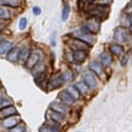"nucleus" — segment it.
I'll return each instance as SVG.
<instances>
[{
	"instance_id": "nucleus-1",
	"label": "nucleus",
	"mask_w": 132,
	"mask_h": 132,
	"mask_svg": "<svg viewBox=\"0 0 132 132\" xmlns=\"http://www.w3.org/2000/svg\"><path fill=\"white\" fill-rule=\"evenodd\" d=\"M73 35H74L75 39L81 40V41H84L85 43H87V45H89V46H93V43L95 41L94 35L92 34L89 30H87L85 27L80 28L77 31H75L73 33Z\"/></svg>"
},
{
	"instance_id": "nucleus-2",
	"label": "nucleus",
	"mask_w": 132,
	"mask_h": 132,
	"mask_svg": "<svg viewBox=\"0 0 132 132\" xmlns=\"http://www.w3.org/2000/svg\"><path fill=\"white\" fill-rule=\"evenodd\" d=\"M90 14L92 17L97 18L98 20H104L107 18L108 14H109V6H105V5H98L96 4L95 6H93L90 10Z\"/></svg>"
},
{
	"instance_id": "nucleus-3",
	"label": "nucleus",
	"mask_w": 132,
	"mask_h": 132,
	"mask_svg": "<svg viewBox=\"0 0 132 132\" xmlns=\"http://www.w3.org/2000/svg\"><path fill=\"white\" fill-rule=\"evenodd\" d=\"M84 27L87 30H89L93 35H95L101 31V20H98L97 18L91 16L90 18H88L87 22H86V24Z\"/></svg>"
},
{
	"instance_id": "nucleus-4",
	"label": "nucleus",
	"mask_w": 132,
	"mask_h": 132,
	"mask_svg": "<svg viewBox=\"0 0 132 132\" xmlns=\"http://www.w3.org/2000/svg\"><path fill=\"white\" fill-rule=\"evenodd\" d=\"M40 53H42V52H40L39 50L33 51V52L31 53L30 57H29V59H28V61H27V63H26V67H27L28 69H31V70H32L36 64H38V63L40 62V58H41V55H42V54H40Z\"/></svg>"
},
{
	"instance_id": "nucleus-5",
	"label": "nucleus",
	"mask_w": 132,
	"mask_h": 132,
	"mask_svg": "<svg viewBox=\"0 0 132 132\" xmlns=\"http://www.w3.org/2000/svg\"><path fill=\"white\" fill-rule=\"evenodd\" d=\"M114 39L117 43H123L128 40V31L124 27H118L114 30Z\"/></svg>"
},
{
	"instance_id": "nucleus-6",
	"label": "nucleus",
	"mask_w": 132,
	"mask_h": 132,
	"mask_svg": "<svg viewBox=\"0 0 132 132\" xmlns=\"http://www.w3.org/2000/svg\"><path fill=\"white\" fill-rule=\"evenodd\" d=\"M20 116L19 115H14V116H10L7 118H4L1 120V126L5 129H12L14 127H16L19 123H20Z\"/></svg>"
},
{
	"instance_id": "nucleus-7",
	"label": "nucleus",
	"mask_w": 132,
	"mask_h": 132,
	"mask_svg": "<svg viewBox=\"0 0 132 132\" xmlns=\"http://www.w3.org/2000/svg\"><path fill=\"white\" fill-rule=\"evenodd\" d=\"M82 81L88 86L89 89H95L97 87V80L95 77V74H93L91 71H88L82 76Z\"/></svg>"
},
{
	"instance_id": "nucleus-8",
	"label": "nucleus",
	"mask_w": 132,
	"mask_h": 132,
	"mask_svg": "<svg viewBox=\"0 0 132 132\" xmlns=\"http://www.w3.org/2000/svg\"><path fill=\"white\" fill-rule=\"evenodd\" d=\"M73 61L76 63H82L88 58V51L86 50H73L72 51Z\"/></svg>"
},
{
	"instance_id": "nucleus-9",
	"label": "nucleus",
	"mask_w": 132,
	"mask_h": 132,
	"mask_svg": "<svg viewBox=\"0 0 132 132\" xmlns=\"http://www.w3.org/2000/svg\"><path fill=\"white\" fill-rule=\"evenodd\" d=\"M58 97H59L60 103L63 104V105H65V106H68V107H72L75 104V100L65 90L64 91H61L59 93Z\"/></svg>"
},
{
	"instance_id": "nucleus-10",
	"label": "nucleus",
	"mask_w": 132,
	"mask_h": 132,
	"mask_svg": "<svg viewBox=\"0 0 132 132\" xmlns=\"http://www.w3.org/2000/svg\"><path fill=\"white\" fill-rule=\"evenodd\" d=\"M14 115H18V111L14 106H9L6 108L0 109V118L1 119L7 118L10 116H14Z\"/></svg>"
},
{
	"instance_id": "nucleus-11",
	"label": "nucleus",
	"mask_w": 132,
	"mask_h": 132,
	"mask_svg": "<svg viewBox=\"0 0 132 132\" xmlns=\"http://www.w3.org/2000/svg\"><path fill=\"white\" fill-rule=\"evenodd\" d=\"M51 110H53V111H55V112H58V113H60L64 116L67 115L70 111L68 106H65L61 103H56V102H53L51 104Z\"/></svg>"
},
{
	"instance_id": "nucleus-12",
	"label": "nucleus",
	"mask_w": 132,
	"mask_h": 132,
	"mask_svg": "<svg viewBox=\"0 0 132 132\" xmlns=\"http://www.w3.org/2000/svg\"><path fill=\"white\" fill-rule=\"evenodd\" d=\"M45 72H46V63L43 61H40L32 69V74L35 76V78H38L40 76L45 75Z\"/></svg>"
},
{
	"instance_id": "nucleus-13",
	"label": "nucleus",
	"mask_w": 132,
	"mask_h": 132,
	"mask_svg": "<svg viewBox=\"0 0 132 132\" xmlns=\"http://www.w3.org/2000/svg\"><path fill=\"white\" fill-rule=\"evenodd\" d=\"M63 85V80L61 79V76H55L53 77L49 82H48V88L49 90H55V89H58L61 86Z\"/></svg>"
},
{
	"instance_id": "nucleus-14",
	"label": "nucleus",
	"mask_w": 132,
	"mask_h": 132,
	"mask_svg": "<svg viewBox=\"0 0 132 132\" xmlns=\"http://www.w3.org/2000/svg\"><path fill=\"white\" fill-rule=\"evenodd\" d=\"M89 69L93 74H95L97 76H101L104 72L103 64L101 62H98V61H91L90 64H89Z\"/></svg>"
},
{
	"instance_id": "nucleus-15",
	"label": "nucleus",
	"mask_w": 132,
	"mask_h": 132,
	"mask_svg": "<svg viewBox=\"0 0 132 132\" xmlns=\"http://www.w3.org/2000/svg\"><path fill=\"white\" fill-rule=\"evenodd\" d=\"M19 55H20V49L19 48H13L12 50H11L9 53H7V55H6V59L9 60V61H11V62H17V61H19Z\"/></svg>"
},
{
	"instance_id": "nucleus-16",
	"label": "nucleus",
	"mask_w": 132,
	"mask_h": 132,
	"mask_svg": "<svg viewBox=\"0 0 132 132\" xmlns=\"http://www.w3.org/2000/svg\"><path fill=\"white\" fill-rule=\"evenodd\" d=\"M100 60H101V63L103 65H106V67H109L111 65L112 62H113V58H112V55L111 53L109 52H103L101 55H100Z\"/></svg>"
},
{
	"instance_id": "nucleus-17",
	"label": "nucleus",
	"mask_w": 132,
	"mask_h": 132,
	"mask_svg": "<svg viewBox=\"0 0 132 132\" xmlns=\"http://www.w3.org/2000/svg\"><path fill=\"white\" fill-rule=\"evenodd\" d=\"M14 48V43L10 40H4L0 43V55H7V53Z\"/></svg>"
},
{
	"instance_id": "nucleus-18",
	"label": "nucleus",
	"mask_w": 132,
	"mask_h": 132,
	"mask_svg": "<svg viewBox=\"0 0 132 132\" xmlns=\"http://www.w3.org/2000/svg\"><path fill=\"white\" fill-rule=\"evenodd\" d=\"M109 51L111 54L116 55V56H120L124 54V47L119 43H111L109 46Z\"/></svg>"
},
{
	"instance_id": "nucleus-19",
	"label": "nucleus",
	"mask_w": 132,
	"mask_h": 132,
	"mask_svg": "<svg viewBox=\"0 0 132 132\" xmlns=\"http://www.w3.org/2000/svg\"><path fill=\"white\" fill-rule=\"evenodd\" d=\"M31 49L29 47H24L22 50H20V55H19V62L21 64H26L30 55H31Z\"/></svg>"
},
{
	"instance_id": "nucleus-20",
	"label": "nucleus",
	"mask_w": 132,
	"mask_h": 132,
	"mask_svg": "<svg viewBox=\"0 0 132 132\" xmlns=\"http://www.w3.org/2000/svg\"><path fill=\"white\" fill-rule=\"evenodd\" d=\"M71 47L73 48V50H86V51H88L90 48L89 45H87V43H85L84 41L78 40V39H74L72 41Z\"/></svg>"
},
{
	"instance_id": "nucleus-21",
	"label": "nucleus",
	"mask_w": 132,
	"mask_h": 132,
	"mask_svg": "<svg viewBox=\"0 0 132 132\" xmlns=\"http://www.w3.org/2000/svg\"><path fill=\"white\" fill-rule=\"evenodd\" d=\"M39 132H59V126L54 124H45L39 128Z\"/></svg>"
},
{
	"instance_id": "nucleus-22",
	"label": "nucleus",
	"mask_w": 132,
	"mask_h": 132,
	"mask_svg": "<svg viewBox=\"0 0 132 132\" xmlns=\"http://www.w3.org/2000/svg\"><path fill=\"white\" fill-rule=\"evenodd\" d=\"M67 91L75 101H77V100H79L80 98V93H79V91L77 90V88H76L75 86H70V87H68L67 88Z\"/></svg>"
},
{
	"instance_id": "nucleus-23",
	"label": "nucleus",
	"mask_w": 132,
	"mask_h": 132,
	"mask_svg": "<svg viewBox=\"0 0 132 132\" xmlns=\"http://www.w3.org/2000/svg\"><path fill=\"white\" fill-rule=\"evenodd\" d=\"M0 4L3 6H10V7H18L20 5L19 0H0Z\"/></svg>"
},
{
	"instance_id": "nucleus-24",
	"label": "nucleus",
	"mask_w": 132,
	"mask_h": 132,
	"mask_svg": "<svg viewBox=\"0 0 132 132\" xmlns=\"http://www.w3.org/2000/svg\"><path fill=\"white\" fill-rule=\"evenodd\" d=\"M60 76H61V79L63 80V82H69V81H71V80H73V77H74V75H73V72L71 71V70H65V71H63L61 74H60Z\"/></svg>"
},
{
	"instance_id": "nucleus-25",
	"label": "nucleus",
	"mask_w": 132,
	"mask_h": 132,
	"mask_svg": "<svg viewBox=\"0 0 132 132\" xmlns=\"http://www.w3.org/2000/svg\"><path fill=\"white\" fill-rule=\"evenodd\" d=\"M51 118L53 119V122L55 123H62L64 120V115L58 113V112H55V111H51Z\"/></svg>"
},
{
	"instance_id": "nucleus-26",
	"label": "nucleus",
	"mask_w": 132,
	"mask_h": 132,
	"mask_svg": "<svg viewBox=\"0 0 132 132\" xmlns=\"http://www.w3.org/2000/svg\"><path fill=\"white\" fill-rule=\"evenodd\" d=\"M70 10H71L70 4H69V3H64L63 9H62V13H61V20H62V21H67V19L69 18Z\"/></svg>"
},
{
	"instance_id": "nucleus-27",
	"label": "nucleus",
	"mask_w": 132,
	"mask_h": 132,
	"mask_svg": "<svg viewBox=\"0 0 132 132\" xmlns=\"http://www.w3.org/2000/svg\"><path fill=\"white\" fill-rule=\"evenodd\" d=\"M75 87L77 88V90L79 91L80 94H87L88 91H89V88H88V86H87L84 81H78V82H76Z\"/></svg>"
},
{
	"instance_id": "nucleus-28",
	"label": "nucleus",
	"mask_w": 132,
	"mask_h": 132,
	"mask_svg": "<svg viewBox=\"0 0 132 132\" xmlns=\"http://www.w3.org/2000/svg\"><path fill=\"white\" fill-rule=\"evenodd\" d=\"M9 18H10V12L6 9H4L3 6H0V19L5 20Z\"/></svg>"
},
{
	"instance_id": "nucleus-29",
	"label": "nucleus",
	"mask_w": 132,
	"mask_h": 132,
	"mask_svg": "<svg viewBox=\"0 0 132 132\" xmlns=\"http://www.w3.org/2000/svg\"><path fill=\"white\" fill-rule=\"evenodd\" d=\"M129 59H130V52L128 51V52L124 53L122 58H120V65H122V67H125V65L128 63Z\"/></svg>"
},
{
	"instance_id": "nucleus-30",
	"label": "nucleus",
	"mask_w": 132,
	"mask_h": 132,
	"mask_svg": "<svg viewBox=\"0 0 132 132\" xmlns=\"http://www.w3.org/2000/svg\"><path fill=\"white\" fill-rule=\"evenodd\" d=\"M9 132H26V126L22 124H18L16 127L10 129Z\"/></svg>"
},
{
	"instance_id": "nucleus-31",
	"label": "nucleus",
	"mask_w": 132,
	"mask_h": 132,
	"mask_svg": "<svg viewBox=\"0 0 132 132\" xmlns=\"http://www.w3.org/2000/svg\"><path fill=\"white\" fill-rule=\"evenodd\" d=\"M27 26H28V20H27V18L26 17H22L20 20H19V30H21V31H23L26 28H27Z\"/></svg>"
},
{
	"instance_id": "nucleus-32",
	"label": "nucleus",
	"mask_w": 132,
	"mask_h": 132,
	"mask_svg": "<svg viewBox=\"0 0 132 132\" xmlns=\"http://www.w3.org/2000/svg\"><path fill=\"white\" fill-rule=\"evenodd\" d=\"M112 0H96L95 3L98 4V5H105V6H109L111 4Z\"/></svg>"
},
{
	"instance_id": "nucleus-33",
	"label": "nucleus",
	"mask_w": 132,
	"mask_h": 132,
	"mask_svg": "<svg viewBox=\"0 0 132 132\" xmlns=\"http://www.w3.org/2000/svg\"><path fill=\"white\" fill-rule=\"evenodd\" d=\"M32 11H33V14L36 15V16H38V15L41 14V9L39 6H33V10Z\"/></svg>"
},
{
	"instance_id": "nucleus-34",
	"label": "nucleus",
	"mask_w": 132,
	"mask_h": 132,
	"mask_svg": "<svg viewBox=\"0 0 132 132\" xmlns=\"http://www.w3.org/2000/svg\"><path fill=\"white\" fill-rule=\"evenodd\" d=\"M7 27V23H6V21L5 20H1L0 19V32H2L3 30H5Z\"/></svg>"
},
{
	"instance_id": "nucleus-35",
	"label": "nucleus",
	"mask_w": 132,
	"mask_h": 132,
	"mask_svg": "<svg viewBox=\"0 0 132 132\" xmlns=\"http://www.w3.org/2000/svg\"><path fill=\"white\" fill-rule=\"evenodd\" d=\"M79 1L84 4H89V3H95L96 0H79Z\"/></svg>"
},
{
	"instance_id": "nucleus-36",
	"label": "nucleus",
	"mask_w": 132,
	"mask_h": 132,
	"mask_svg": "<svg viewBox=\"0 0 132 132\" xmlns=\"http://www.w3.org/2000/svg\"><path fill=\"white\" fill-rule=\"evenodd\" d=\"M5 98H6V96H4V94H3V93L0 92V106H1V104L4 102Z\"/></svg>"
},
{
	"instance_id": "nucleus-37",
	"label": "nucleus",
	"mask_w": 132,
	"mask_h": 132,
	"mask_svg": "<svg viewBox=\"0 0 132 132\" xmlns=\"http://www.w3.org/2000/svg\"><path fill=\"white\" fill-rule=\"evenodd\" d=\"M55 34H56V33H53V34H52V37H51V45L54 47L55 46Z\"/></svg>"
},
{
	"instance_id": "nucleus-38",
	"label": "nucleus",
	"mask_w": 132,
	"mask_h": 132,
	"mask_svg": "<svg viewBox=\"0 0 132 132\" xmlns=\"http://www.w3.org/2000/svg\"><path fill=\"white\" fill-rule=\"evenodd\" d=\"M129 23L132 26V14H131V15H129Z\"/></svg>"
},
{
	"instance_id": "nucleus-39",
	"label": "nucleus",
	"mask_w": 132,
	"mask_h": 132,
	"mask_svg": "<svg viewBox=\"0 0 132 132\" xmlns=\"http://www.w3.org/2000/svg\"><path fill=\"white\" fill-rule=\"evenodd\" d=\"M2 41H4V40H3V37H2V35L0 34V43H1Z\"/></svg>"
},
{
	"instance_id": "nucleus-40",
	"label": "nucleus",
	"mask_w": 132,
	"mask_h": 132,
	"mask_svg": "<svg viewBox=\"0 0 132 132\" xmlns=\"http://www.w3.org/2000/svg\"><path fill=\"white\" fill-rule=\"evenodd\" d=\"M129 32H130V33H131V34H132V26H131V27L129 28Z\"/></svg>"
}]
</instances>
